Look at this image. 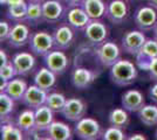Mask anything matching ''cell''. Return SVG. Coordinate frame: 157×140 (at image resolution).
<instances>
[{
  "mask_svg": "<svg viewBox=\"0 0 157 140\" xmlns=\"http://www.w3.org/2000/svg\"><path fill=\"white\" fill-rule=\"evenodd\" d=\"M67 20H68V25L76 31H82L87 27L92 19L83 9V7L76 6L71 7V9L67 13Z\"/></svg>",
  "mask_w": 157,
  "mask_h": 140,
  "instance_id": "e0dca14e",
  "label": "cell"
},
{
  "mask_svg": "<svg viewBox=\"0 0 157 140\" xmlns=\"http://www.w3.org/2000/svg\"><path fill=\"white\" fill-rule=\"evenodd\" d=\"M28 1H38V2H44L45 0H28Z\"/></svg>",
  "mask_w": 157,
  "mask_h": 140,
  "instance_id": "f6af8a7d",
  "label": "cell"
},
{
  "mask_svg": "<svg viewBox=\"0 0 157 140\" xmlns=\"http://www.w3.org/2000/svg\"><path fill=\"white\" fill-rule=\"evenodd\" d=\"M27 88H28V85H27L26 81L18 77V78H13V80L8 81L6 83V88L2 92H6L15 102H19V100L22 99Z\"/></svg>",
  "mask_w": 157,
  "mask_h": 140,
  "instance_id": "cb8c5ba5",
  "label": "cell"
},
{
  "mask_svg": "<svg viewBox=\"0 0 157 140\" xmlns=\"http://www.w3.org/2000/svg\"><path fill=\"white\" fill-rule=\"evenodd\" d=\"M137 68L128 60H120L110 68V80L118 87H128L137 78Z\"/></svg>",
  "mask_w": 157,
  "mask_h": 140,
  "instance_id": "6da1fadb",
  "label": "cell"
},
{
  "mask_svg": "<svg viewBox=\"0 0 157 140\" xmlns=\"http://www.w3.org/2000/svg\"><path fill=\"white\" fill-rule=\"evenodd\" d=\"M138 119L145 126L152 127L157 125V106L156 105H144L137 112Z\"/></svg>",
  "mask_w": 157,
  "mask_h": 140,
  "instance_id": "4316f807",
  "label": "cell"
},
{
  "mask_svg": "<svg viewBox=\"0 0 157 140\" xmlns=\"http://www.w3.org/2000/svg\"><path fill=\"white\" fill-rule=\"evenodd\" d=\"M17 70H15V67L12 63V61H10L8 63L4 64L0 67V78H1V82H8V81L13 80L17 76Z\"/></svg>",
  "mask_w": 157,
  "mask_h": 140,
  "instance_id": "d6a6232c",
  "label": "cell"
},
{
  "mask_svg": "<svg viewBox=\"0 0 157 140\" xmlns=\"http://www.w3.org/2000/svg\"><path fill=\"white\" fill-rule=\"evenodd\" d=\"M134 21L141 31H151L157 25V9L152 6H141L134 14Z\"/></svg>",
  "mask_w": 157,
  "mask_h": 140,
  "instance_id": "5b68a950",
  "label": "cell"
},
{
  "mask_svg": "<svg viewBox=\"0 0 157 140\" xmlns=\"http://www.w3.org/2000/svg\"><path fill=\"white\" fill-rule=\"evenodd\" d=\"M55 82H56V74L47 67L41 68L34 76V84H36L38 87L46 91H49L55 85Z\"/></svg>",
  "mask_w": 157,
  "mask_h": 140,
  "instance_id": "603a6c76",
  "label": "cell"
},
{
  "mask_svg": "<svg viewBox=\"0 0 157 140\" xmlns=\"http://www.w3.org/2000/svg\"><path fill=\"white\" fill-rule=\"evenodd\" d=\"M65 1L68 4L69 7H76V6L82 5V2H83L85 0H65Z\"/></svg>",
  "mask_w": 157,
  "mask_h": 140,
  "instance_id": "74e56055",
  "label": "cell"
},
{
  "mask_svg": "<svg viewBox=\"0 0 157 140\" xmlns=\"http://www.w3.org/2000/svg\"><path fill=\"white\" fill-rule=\"evenodd\" d=\"M11 29H12V27L7 21H1L0 22V41L1 42L8 40Z\"/></svg>",
  "mask_w": 157,
  "mask_h": 140,
  "instance_id": "e575fe53",
  "label": "cell"
},
{
  "mask_svg": "<svg viewBox=\"0 0 157 140\" xmlns=\"http://www.w3.org/2000/svg\"><path fill=\"white\" fill-rule=\"evenodd\" d=\"M149 96H150V99L154 100L157 104V82H156V84H154V85L150 88V90H149Z\"/></svg>",
  "mask_w": 157,
  "mask_h": 140,
  "instance_id": "8d00e7d4",
  "label": "cell"
},
{
  "mask_svg": "<svg viewBox=\"0 0 157 140\" xmlns=\"http://www.w3.org/2000/svg\"><path fill=\"white\" fill-rule=\"evenodd\" d=\"M12 63L15 67L18 76H27L28 74H31L33 71L36 61L31 53L21 52V53L14 55L13 59H12Z\"/></svg>",
  "mask_w": 157,
  "mask_h": 140,
  "instance_id": "4fadbf2b",
  "label": "cell"
},
{
  "mask_svg": "<svg viewBox=\"0 0 157 140\" xmlns=\"http://www.w3.org/2000/svg\"><path fill=\"white\" fill-rule=\"evenodd\" d=\"M15 100L8 96L6 92L0 93V117H1V123L8 121L12 112L14 111V104Z\"/></svg>",
  "mask_w": 157,
  "mask_h": 140,
  "instance_id": "83f0119b",
  "label": "cell"
},
{
  "mask_svg": "<svg viewBox=\"0 0 157 140\" xmlns=\"http://www.w3.org/2000/svg\"><path fill=\"white\" fill-rule=\"evenodd\" d=\"M102 139L105 140H123L125 139V135L122 131V128L116 126L108 127L102 135Z\"/></svg>",
  "mask_w": 157,
  "mask_h": 140,
  "instance_id": "836d02e7",
  "label": "cell"
},
{
  "mask_svg": "<svg viewBox=\"0 0 157 140\" xmlns=\"http://www.w3.org/2000/svg\"><path fill=\"white\" fill-rule=\"evenodd\" d=\"M154 39L157 40V25H156V27L154 28Z\"/></svg>",
  "mask_w": 157,
  "mask_h": 140,
  "instance_id": "7bdbcfd3",
  "label": "cell"
},
{
  "mask_svg": "<svg viewBox=\"0 0 157 140\" xmlns=\"http://www.w3.org/2000/svg\"><path fill=\"white\" fill-rule=\"evenodd\" d=\"M147 71L149 73V76H150L151 80L157 82V57L156 59H154V60L149 63L148 70H147Z\"/></svg>",
  "mask_w": 157,
  "mask_h": 140,
  "instance_id": "d590c367",
  "label": "cell"
},
{
  "mask_svg": "<svg viewBox=\"0 0 157 140\" xmlns=\"http://www.w3.org/2000/svg\"><path fill=\"white\" fill-rule=\"evenodd\" d=\"M28 46L33 54L45 56L54 47V38L47 32H35L31 34Z\"/></svg>",
  "mask_w": 157,
  "mask_h": 140,
  "instance_id": "3957f363",
  "label": "cell"
},
{
  "mask_svg": "<svg viewBox=\"0 0 157 140\" xmlns=\"http://www.w3.org/2000/svg\"><path fill=\"white\" fill-rule=\"evenodd\" d=\"M129 139L130 140H136V139H140V140H145L147 138L144 137L143 134H132L131 137H129Z\"/></svg>",
  "mask_w": 157,
  "mask_h": 140,
  "instance_id": "60d3db41",
  "label": "cell"
},
{
  "mask_svg": "<svg viewBox=\"0 0 157 140\" xmlns=\"http://www.w3.org/2000/svg\"><path fill=\"white\" fill-rule=\"evenodd\" d=\"M147 40L148 39L145 38L143 31H141V29L140 31H129L122 36V40H121L122 49L127 54L136 56Z\"/></svg>",
  "mask_w": 157,
  "mask_h": 140,
  "instance_id": "8992f818",
  "label": "cell"
},
{
  "mask_svg": "<svg viewBox=\"0 0 157 140\" xmlns=\"http://www.w3.org/2000/svg\"><path fill=\"white\" fill-rule=\"evenodd\" d=\"M34 111H35V126H36V131L38 132H45L48 128V126L54 121V117H53L54 111L49 106H47L46 104L36 107Z\"/></svg>",
  "mask_w": 157,
  "mask_h": 140,
  "instance_id": "7402d4cb",
  "label": "cell"
},
{
  "mask_svg": "<svg viewBox=\"0 0 157 140\" xmlns=\"http://www.w3.org/2000/svg\"><path fill=\"white\" fill-rule=\"evenodd\" d=\"M45 66L56 75H61L68 68V57L61 49L51 50L44 56Z\"/></svg>",
  "mask_w": 157,
  "mask_h": 140,
  "instance_id": "9c48e42d",
  "label": "cell"
},
{
  "mask_svg": "<svg viewBox=\"0 0 157 140\" xmlns=\"http://www.w3.org/2000/svg\"><path fill=\"white\" fill-rule=\"evenodd\" d=\"M121 104L128 112H138L145 105V99L141 91L132 89L122 95Z\"/></svg>",
  "mask_w": 157,
  "mask_h": 140,
  "instance_id": "9a60e30c",
  "label": "cell"
},
{
  "mask_svg": "<svg viewBox=\"0 0 157 140\" xmlns=\"http://www.w3.org/2000/svg\"><path fill=\"white\" fill-rule=\"evenodd\" d=\"M136 57V63L142 70H148V66L151 61L157 57V40H147L141 50L135 56Z\"/></svg>",
  "mask_w": 157,
  "mask_h": 140,
  "instance_id": "7c38bea8",
  "label": "cell"
},
{
  "mask_svg": "<svg viewBox=\"0 0 157 140\" xmlns=\"http://www.w3.org/2000/svg\"><path fill=\"white\" fill-rule=\"evenodd\" d=\"M83 31L86 39L95 46L105 42L108 36V28L100 20H90V22L87 25Z\"/></svg>",
  "mask_w": 157,
  "mask_h": 140,
  "instance_id": "30bf717a",
  "label": "cell"
},
{
  "mask_svg": "<svg viewBox=\"0 0 157 140\" xmlns=\"http://www.w3.org/2000/svg\"><path fill=\"white\" fill-rule=\"evenodd\" d=\"M42 12L45 22H56L62 18L63 6L59 0H45L42 2Z\"/></svg>",
  "mask_w": 157,
  "mask_h": 140,
  "instance_id": "d6986e66",
  "label": "cell"
},
{
  "mask_svg": "<svg viewBox=\"0 0 157 140\" xmlns=\"http://www.w3.org/2000/svg\"><path fill=\"white\" fill-rule=\"evenodd\" d=\"M25 0H7V4L6 6L10 7V6H17V5H20V4H22Z\"/></svg>",
  "mask_w": 157,
  "mask_h": 140,
  "instance_id": "ab89813d",
  "label": "cell"
},
{
  "mask_svg": "<svg viewBox=\"0 0 157 140\" xmlns=\"http://www.w3.org/2000/svg\"><path fill=\"white\" fill-rule=\"evenodd\" d=\"M67 98L62 93L60 92H52L48 93L46 100V105L52 109L54 112H61L65 106Z\"/></svg>",
  "mask_w": 157,
  "mask_h": 140,
  "instance_id": "1f68e13d",
  "label": "cell"
},
{
  "mask_svg": "<svg viewBox=\"0 0 157 140\" xmlns=\"http://www.w3.org/2000/svg\"><path fill=\"white\" fill-rule=\"evenodd\" d=\"M27 7H28V2L26 1L17 6L7 7V18L17 22L25 21L27 16Z\"/></svg>",
  "mask_w": 157,
  "mask_h": 140,
  "instance_id": "4dcf8cb0",
  "label": "cell"
},
{
  "mask_svg": "<svg viewBox=\"0 0 157 140\" xmlns=\"http://www.w3.org/2000/svg\"><path fill=\"white\" fill-rule=\"evenodd\" d=\"M0 59H1V66H4V64H6L8 63L10 61H8V57H7V54L5 50H0Z\"/></svg>",
  "mask_w": 157,
  "mask_h": 140,
  "instance_id": "f35d334b",
  "label": "cell"
},
{
  "mask_svg": "<svg viewBox=\"0 0 157 140\" xmlns=\"http://www.w3.org/2000/svg\"><path fill=\"white\" fill-rule=\"evenodd\" d=\"M74 133L82 140H95L101 134V126L95 119L83 117L82 119L76 121L74 126Z\"/></svg>",
  "mask_w": 157,
  "mask_h": 140,
  "instance_id": "277c9868",
  "label": "cell"
},
{
  "mask_svg": "<svg viewBox=\"0 0 157 140\" xmlns=\"http://www.w3.org/2000/svg\"><path fill=\"white\" fill-rule=\"evenodd\" d=\"M125 1L127 0H111L107 5L105 16L111 23L121 25L128 19L129 8Z\"/></svg>",
  "mask_w": 157,
  "mask_h": 140,
  "instance_id": "ba28073f",
  "label": "cell"
},
{
  "mask_svg": "<svg viewBox=\"0 0 157 140\" xmlns=\"http://www.w3.org/2000/svg\"><path fill=\"white\" fill-rule=\"evenodd\" d=\"M147 1H148V4L150 6H152L155 9H157V0H147Z\"/></svg>",
  "mask_w": 157,
  "mask_h": 140,
  "instance_id": "b9f144b4",
  "label": "cell"
},
{
  "mask_svg": "<svg viewBox=\"0 0 157 140\" xmlns=\"http://www.w3.org/2000/svg\"><path fill=\"white\" fill-rule=\"evenodd\" d=\"M47 96H48V91L41 89V88L38 87L36 84H33V85L27 88L26 92L24 95L21 102H22L26 106L35 110L36 107L46 104Z\"/></svg>",
  "mask_w": 157,
  "mask_h": 140,
  "instance_id": "8fae6325",
  "label": "cell"
},
{
  "mask_svg": "<svg viewBox=\"0 0 157 140\" xmlns=\"http://www.w3.org/2000/svg\"><path fill=\"white\" fill-rule=\"evenodd\" d=\"M87 103L81 98H68L66 102L65 106L62 109L61 113L67 120L76 123L78 120L82 119L87 112Z\"/></svg>",
  "mask_w": 157,
  "mask_h": 140,
  "instance_id": "52a82bcc",
  "label": "cell"
},
{
  "mask_svg": "<svg viewBox=\"0 0 157 140\" xmlns=\"http://www.w3.org/2000/svg\"><path fill=\"white\" fill-rule=\"evenodd\" d=\"M26 20L34 25L44 21V12H42V2L38 1H28Z\"/></svg>",
  "mask_w": 157,
  "mask_h": 140,
  "instance_id": "f546056e",
  "label": "cell"
},
{
  "mask_svg": "<svg viewBox=\"0 0 157 140\" xmlns=\"http://www.w3.org/2000/svg\"><path fill=\"white\" fill-rule=\"evenodd\" d=\"M95 55L98 62L105 68H111L121 59L120 47L110 41H105L95 48Z\"/></svg>",
  "mask_w": 157,
  "mask_h": 140,
  "instance_id": "7a4b0ae2",
  "label": "cell"
},
{
  "mask_svg": "<svg viewBox=\"0 0 157 140\" xmlns=\"http://www.w3.org/2000/svg\"><path fill=\"white\" fill-rule=\"evenodd\" d=\"M59 1H63V0H59Z\"/></svg>",
  "mask_w": 157,
  "mask_h": 140,
  "instance_id": "7dc6e473",
  "label": "cell"
},
{
  "mask_svg": "<svg viewBox=\"0 0 157 140\" xmlns=\"http://www.w3.org/2000/svg\"><path fill=\"white\" fill-rule=\"evenodd\" d=\"M0 4H1V5H6L7 0H0Z\"/></svg>",
  "mask_w": 157,
  "mask_h": 140,
  "instance_id": "ee69618b",
  "label": "cell"
},
{
  "mask_svg": "<svg viewBox=\"0 0 157 140\" xmlns=\"http://www.w3.org/2000/svg\"><path fill=\"white\" fill-rule=\"evenodd\" d=\"M47 139L71 140L73 138L72 128L62 121H53L46 131Z\"/></svg>",
  "mask_w": 157,
  "mask_h": 140,
  "instance_id": "ffe728a7",
  "label": "cell"
},
{
  "mask_svg": "<svg viewBox=\"0 0 157 140\" xmlns=\"http://www.w3.org/2000/svg\"><path fill=\"white\" fill-rule=\"evenodd\" d=\"M95 80H96V74L90 69H87V68H75L72 73L73 85L80 90L88 89Z\"/></svg>",
  "mask_w": 157,
  "mask_h": 140,
  "instance_id": "2e32d148",
  "label": "cell"
},
{
  "mask_svg": "<svg viewBox=\"0 0 157 140\" xmlns=\"http://www.w3.org/2000/svg\"><path fill=\"white\" fill-rule=\"evenodd\" d=\"M155 138L157 139V130H156V132H155Z\"/></svg>",
  "mask_w": 157,
  "mask_h": 140,
  "instance_id": "bcb514c9",
  "label": "cell"
},
{
  "mask_svg": "<svg viewBox=\"0 0 157 140\" xmlns=\"http://www.w3.org/2000/svg\"><path fill=\"white\" fill-rule=\"evenodd\" d=\"M82 7L92 20H100L107 12V5L103 0H85Z\"/></svg>",
  "mask_w": 157,
  "mask_h": 140,
  "instance_id": "d4e9b609",
  "label": "cell"
},
{
  "mask_svg": "<svg viewBox=\"0 0 157 140\" xmlns=\"http://www.w3.org/2000/svg\"><path fill=\"white\" fill-rule=\"evenodd\" d=\"M17 125L20 127V130L25 133V135H33L36 131L35 126V111L34 109H27L24 110L18 116Z\"/></svg>",
  "mask_w": 157,
  "mask_h": 140,
  "instance_id": "44dd1931",
  "label": "cell"
},
{
  "mask_svg": "<svg viewBox=\"0 0 157 140\" xmlns=\"http://www.w3.org/2000/svg\"><path fill=\"white\" fill-rule=\"evenodd\" d=\"M53 38H54V47L56 49L66 50L72 46L74 41V32L71 26L62 25L54 31Z\"/></svg>",
  "mask_w": 157,
  "mask_h": 140,
  "instance_id": "ac0fdd59",
  "label": "cell"
},
{
  "mask_svg": "<svg viewBox=\"0 0 157 140\" xmlns=\"http://www.w3.org/2000/svg\"><path fill=\"white\" fill-rule=\"evenodd\" d=\"M1 139L4 140H22L25 133L20 130L18 125H14L13 121L8 120L5 123H1Z\"/></svg>",
  "mask_w": 157,
  "mask_h": 140,
  "instance_id": "484cf974",
  "label": "cell"
},
{
  "mask_svg": "<svg viewBox=\"0 0 157 140\" xmlns=\"http://www.w3.org/2000/svg\"><path fill=\"white\" fill-rule=\"evenodd\" d=\"M108 120H109V124L111 126H116L120 128H124L128 123H129V116H128V111L125 110L124 107L121 109H114L111 110L109 116H108Z\"/></svg>",
  "mask_w": 157,
  "mask_h": 140,
  "instance_id": "f1b7e54d",
  "label": "cell"
},
{
  "mask_svg": "<svg viewBox=\"0 0 157 140\" xmlns=\"http://www.w3.org/2000/svg\"><path fill=\"white\" fill-rule=\"evenodd\" d=\"M29 36H31V33H29L28 26L22 23V21H20L12 27L7 42L13 48H20L28 43Z\"/></svg>",
  "mask_w": 157,
  "mask_h": 140,
  "instance_id": "5bb4252c",
  "label": "cell"
}]
</instances>
